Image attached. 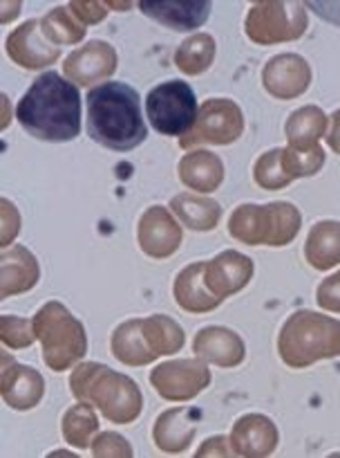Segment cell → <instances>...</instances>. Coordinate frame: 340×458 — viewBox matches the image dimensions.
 I'll return each instance as SVG.
<instances>
[{"mask_svg": "<svg viewBox=\"0 0 340 458\" xmlns=\"http://www.w3.org/2000/svg\"><path fill=\"white\" fill-rule=\"evenodd\" d=\"M16 120L41 142H72L81 133V95L72 81L47 70L16 106Z\"/></svg>", "mask_w": 340, "mask_h": 458, "instance_id": "1", "label": "cell"}, {"mask_svg": "<svg viewBox=\"0 0 340 458\" xmlns=\"http://www.w3.org/2000/svg\"><path fill=\"white\" fill-rule=\"evenodd\" d=\"M86 104V131L99 147L126 153L141 147L148 138V129L141 117L139 92L128 83H101L87 92Z\"/></svg>", "mask_w": 340, "mask_h": 458, "instance_id": "2", "label": "cell"}, {"mask_svg": "<svg viewBox=\"0 0 340 458\" xmlns=\"http://www.w3.org/2000/svg\"><path fill=\"white\" fill-rule=\"evenodd\" d=\"M70 389L79 403L101 409L104 418L114 425H130L144 407L139 385L128 376L112 371L105 364L83 362L70 377Z\"/></svg>", "mask_w": 340, "mask_h": 458, "instance_id": "3", "label": "cell"}, {"mask_svg": "<svg viewBox=\"0 0 340 458\" xmlns=\"http://www.w3.org/2000/svg\"><path fill=\"white\" fill-rule=\"evenodd\" d=\"M278 353L291 369L340 358V321L313 310L294 312L280 330Z\"/></svg>", "mask_w": 340, "mask_h": 458, "instance_id": "4", "label": "cell"}, {"mask_svg": "<svg viewBox=\"0 0 340 458\" xmlns=\"http://www.w3.org/2000/svg\"><path fill=\"white\" fill-rule=\"evenodd\" d=\"M303 216L291 202L240 205L228 218V232L245 245L285 248L298 236Z\"/></svg>", "mask_w": 340, "mask_h": 458, "instance_id": "5", "label": "cell"}, {"mask_svg": "<svg viewBox=\"0 0 340 458\" xmlns=\"http://www.w3.org/2000/svg\"><path fill=\"white\" fill-rule=\"evenodd\" d=\"M37 339L43 344V362L52 371H65L86 355L87 337L81 321L59 301H47L34 315Z\"/></svg>", "mask_w": 340, "mask_h": 458, "instance_id": "6", "label": "cell"}, {"mask_svg": "<svg viewBox=\"0 0 340 458\" xmlns=\"http://www.w3.org/2000/svg\"><path fill=\"white\" fill-rule=\"evenodd\" d=\"M197 97L182 79L163 81L148 92L145 114L157 133L168 138H184L195 126Z\"/></svg>", "mask_w": 340, "mask_h": 458, "instance_id": "7", "label": "cell"}, {"mask_svg": "<svg viewBox=\"0 0 340 458\" xmlns=\"http://www.w3.org/2000/svg\"><path fill=\"white\" fill-rule=\"evenodd\" d=\"M309 28L307 5L294 0H264L253 3L246 16V37L258 46L295 41Z\"/></svg>", "mask_w": 340, "mask_h": 458, "instance_id": "8", "label": "cell"}, {"mask_svg": "<svg viewBox=\"0 0 340 458\" xmlns=\"http://www.w3.org/2000/svg\"><path fill=\"white\" fill-rule=\"evenodd\" d=\"M245 133V113L233 99L213 97L202 104L197 113L195 126L179 140L182 148L197 147V144H215L227 147Z\"/></svg>", "mask_w": 340, "mask_h": 458, "instance_id": "9", "label": "cell"}, {"mask_svg": "<svg viewBox=\"0 0 340 458\" xmlns=\"http://www.w3.org/2000/svg\"><path fill=\"white\" fill-rule=\"evenodd\" d=\"M150 385L163 400L184 403L200 395L211 385V371L204 360H170L150 373Z\"/></svg>", "mask_w": 340, "mask_h": 458, "instance_id": "10", "label": "cell"}, {"mask_svg": "<svg viewBox=\"0 0 340 458\" xmlns=\"http://www.w3.org/2000/svg\"><path fill=\"white\" fill-rule=\"evenodd\" d=\"M137 241L150 259H168L182 245V227L166 207H148L137 225Z\"/></svg>", "mask_w": 340, "mask_h": 458, "instance_id": "11", "label": "cell"}, {"mask_svg": "<svg viewBox=\"0 0 340 458\" xmlns=\"http://www.w3.org/2000/svg\"><path fill=\"white\" fill-rule=\"evenodd\" d=\"M119 56L110 43L90 41L65 59V79L74 86H101L117 70Z\"/></svg>", "mask_w": 340, "mask_h": 458, "instance_id": "12", "label": "cell"}, {"mask_svg": "<svg viewBox=\"0 0 340 458\" xmlns=\"http://www.w3.org/2000/svg\"><path fill=\"white\" fill-rule=\"evenodd\" d=\"M7 55L14 64H19L25 70H43L50 68L59 59V47L47 41L43 34L41 19L28 21L19 30L10 34L7 38Z\"/></svg>", "mask_w": 340, "mask_h": 458, "instance_id": "13", "label": "cell"}, {"mask_svg": "<svg viewBox=\"0 0 340 458\" xmlns=\"http://www.w3.org/2000/svg\"><path fill=\"white\" fill-rule=\"evenodd\" d=\"M311 83V68L300 55H278L264 65L262 86L276 99H295Z\"/></svg>", "mask_w": 340, "mask_h": 458, "instance_id": "14", "label": "cell"}, {"mask_svg": "<svg viewBox=\"0 0 340 458\" xmlns=\"http://www.w3.org/2000/svg\"><path fill=\"white\" fill-rule=\"evenodd\" d=\"M0 394L3 400L16 411H29L37 407L46 394V382L37 369L23 364H10V358L3 353V376H0Z\"/></svg>", "mask_w": 340, "mask_h": 458, "instance_id": "15", "label": "cell"}, {"mask_svg": "<svg viewBox=\"0 0 340 458\" xmlns=\"http://www.w3.org/2000/svg\"><path fill=\"white\" fill-rule=\"evenodd\" d=\"M228 440H231L236 456L262 458L271 456L276 452L278 443H280V434H278V427L273 425L271 418L249 413V416L237 418Z\"/></svg>", "mask_w": 340, "mask_h": 458, "instance_id": "16", "label": "cell"}, {"mask_svg": "<svg viewBox=\"0 0 340 458\" xmlns=\"http://www.w3.org/2000/svg\"><path fill=\"white\" fill-rule=\"evenodd\" d=\"M251 279H253V261L236 250H227L206 263L204 281L220 301L245 290Z\"/></svg>", "mask_w": 340, "mask_h": 458, "instance_id": "17", "label": "cell"}, {"mask_svg": "<svg viewBox=\"0 0 340 458\" xmlns=\"http://www.w3.org/2000/svg\"><path fill=\"white\" fill-rule=\"evenodd\" d=\"M202 411L197 407L168 409L157 418L153 427V438L162 452L179 454L193 443L200 427Z\"/></svg>", "mask_w": 340, "mask_h": 458, "instance_id": "18", "label": "cell"}, {"mask_svg": "<svg viewBox=\"0 0 340 458\" xmlns=\"http://www.w3.org/2000/svg\"><path fill=\"white\" fill-rule=\"evenodd\" d=\"M193 351L204 362L218 364L222 369L240 367L246 358V346L242 337L224 326H209L195 335Z\"/></svg>", "mask_w": 340, "mask_h": 458, "instance_id": "19", "label": "cell"}, {"mask_svg": "<svg viewBox=\"0 0 340 458\" xmlns=\"http://www.w3.org/2000/svg\"><path fill=\"white\" fill-rule=\"evenodd\" d=\"M139 10L148 19L175 32H193L202 28L211 16L206 0H168V3H139Z\"/></svg>", "mask_w": 340, "mask_h": 458, "instance_id": "20", "label": "cell"}, {"mask_svg": "<svg viewBox=\"0 0 340 458\" xmlns=\"http://www.w3.org/2000/svg\"><path fill=\"white\" fill-rule=\"evenodd\" d=\"M38 276H41L38 261L28 248L14 245L12 250L3 252V259H0V294L3 299L32 290Z\"/></svg>", "mask_w": 340, "mask_h": 458, "instance_id": "21", "label": "cell"}, {"mask_svg": "<svg viewBox=\"0 0 340 458\" xmlns=\"http://www.w3.org/2000/svg\"><path fill=\"white\" fill-rule=\"evenodd\" d=\"M204 270L206 263H193V266L184 267L178 275V279H175V301L187 312H197L200 315V312L215 310L222 303L206 285Z\"/></svg>", "mask_w": 340, "mask_h": 458, "instance_id": "22", "label": "cell"}, {"mask_svg": "<svg viewBox=\"0 0 340 458\" xmlns=\"http://www.w3.org/2000/svg\"><path fill=\"white\" fill-rule=\"evenodd\" d=\"M179 180L191 191L213 193L224 180V165L211 151H193L179 160Z\"/></svg>", "mask_w": 340, "mask_h": 458, "instance_id": "23", "label": "cell"}, {"mask_svg": "<svg viewBox=\"0 0 340 458\" xmlns=\"http://www.w3.org/2000/svg\"><path fill=\"white\" fill-rule=\"evenodd\" d=\"M110 346H112L114 358L128 367H145L157 360L144 335V319H128L117 326Z\"/></svg>", "mask_w": 340, "mask_h": 458, "instance_id": "24", "label": "cell"}, {"mask_svg": "<svg viewBox=\"0 0 340 458\" xmlns=\"http://www.w3.org/2000/svg\"><path fill=\"white\" fill-rule=\"evenodd\" d=\"M304 259L316 270L340 266V223L320 220L313 225L304 243Z\"/></svg>", "mask_w": 340, "mask_h": 458, "instance_id": "25", "label": "cell"}, {"mask_svg": "<svg viewBox=\"0 0 340 458\" xmlns=\"http://www.w3.org/2000/svg\"><path fill=\"white\" fill-rule=\"evenodd\" d=\"M170 211L193 232H211L222 218V207L213 198H202L195 193H179L170 200Z\"/></svg>", "mask_w": 340, "mask_h": 458, "instance_id": "26", "label": "cell"}, {"mask_svg": "<svg viewBox=\"0 0 340 458\" xmlns=\"http://www.w3.org/2000/svg\"><path fill=\"white\" fill-rule=\"evenodd\" d=\"M327 114L316 106H304V108L295 110L289 114V120L285 124L286 140L289 147L295 148H311L316 147L318 140L325 135L327 131Z\"/></svg>", "mask_w": 340, "mask_h": 458, "instance_id": "27", "label": "cell"}, {"mask_svg": "<svg viewBox=\"0 0 340 458\" xmlns=\"http://www.w3.org/2000/svg\"><path fill=\"white\" fill-rule=\"evenodd\" d=\"M144 335L157 358L179 353L184 346V328L166 315H153L144 319Z\"/></svg>", "mask_w": 340, "mask_h": 458, "instance_id": "28", "label": "cell"}, {"mask_svg": "<svg viewBox=\"0 0 340 458\" xmlns=\"http://www.w3.org/2000/svg\"><path fill=\"white\" fill-rule=\"evenodd\" d=\"M215 50H218V46H215V38L211 34H193L175 52V65L184 74L195 77V74L206 72L213 65Z\"/></svg>", "mask_w": 340, "mask_h": 458, "instance_id": "29", "label": "cell"}, {"mask_svg": "<svg viewBox=\"0 0 340 458\" xmlns=\"http://www.w3.org/2000/svg\"><path fill=\"white\" fill-rule=\"evenodd\" d=\"M43 34L47 41L54 46H74V43L83 41L86 37V25L74 16V12L68 7H56L50 14L41 19Z\"/></svg>", "mask_w": 340, "mask_h": 458, "instance_id": "30", "label": "cell"}, {"mask_svg": "<svg viewBox=\"0 0 340 458\" xmlns=\"http://www.w3.org/2000/svg\"><path fill=\"white\" fill-rule=\"evenodd\" d=\"M99 429V420L92 404L79 403L63 416V438L72 447H92V436Z\"/></svg>", "mask_w": 340, "mask_h": 458, "instance_id": "31", "label": "cell"}, {"mask_svg": "<svg viewBox=\"0 0 340 458\" xmlns=\"http://www.w3.org/2000/svg\"><path fill=\"white\" fill-rule=\"evenodd\" d=\"M253 180L258 187L267 189V191H278L294 182V178L282 166V148H271L258 157L253 166Z\"/></svg>", "mask_w": 340, "mask_h": 458, "instance_id": "32", "label": "cell"}, {"mask_svg": "<svg viewBox=\"0 0 340 458\" xmlns=\"http://www.w3.org/2000/svg\"><path fill=\"white\" fill-rule=\"evenodd\" d=\"M322 165H325V151L318 144L311 148H282V166L294 180L316 175L322 169Z\"/></svg>", "mask_w": 340, "mask_h": 458, "instance_id": "33", "label": "cell"}, {"mask_svg": "<svg viewBox=\"0 0 340 458\" xmlns=\"http://www.w3.org/2000/svg\"><path fill=\"white\" fill-rule=\"evenodd\" d=\"M0 337L10 349H28L37 339L34 321L25 319V317L3 315V319H0Z\"/></svg>", "mask_w": 340, "mask_h": 458, "instance_id": "34", "label": "cell"}, {"mask_svg": "<svg viewBox=\"0 0 340 458\" xmlns=\"http://www.w3.org/2000/svg\"><path fill=\"white\" fill-rule=\"evenodd\" d=\"M92 454H95L96 458L101 456L130 458L132 447L123 436L112 434V431H104V434H99L95 440H92Z\"/></svg>", "mask_w": 340, "mask_h": 458, "instance_id": "35", "label": "cell"}, {"mask_svg": "<svg viewBox=\"0 0 340 458\" xmlns=\"http://www.w3.org/2000/svg\"><path fill=\"white\" fill-rule=\"evenodd\" d=\"M70 10L83 25H96L108 16L110 7L108 3H99V0H83V3L74 0V3H70Z\"/></svg>", "mask_w": 340, "mask_h": 458, "instance_id": "36", "label": "cell"}, {"mask_svg": "<svg viewBox=\"0 0 340 458\" xmlns=\"http://www.w3.org/2000/svg\"><path fill=\"white\" fill-rule=\"evenodd\" d=\"M318 306L329 312H340V270L318 285Z\"/></svg>", "mask_w": 340, "mask_h": 458, "instance_id": "37", "label": "cell"}, {"mask_svg": "<svg viewBox=\"0 0 340 458\" xmlns=\"http://www.w3.org/2000/svg\"><path fill=\"white\" fill-rule=\"evenodd\" d=\"M195 456H236V454H233L231 440H227L224 436H215V438H209L200 449H197Z\"/></svg>", "mask_w": 340, "mask_h": 458, "instance_id": "38", "label": "cell"}, {"mask_svg": "<svg viewBox=\"0 0 340 458\" xmlns=\"http://www.w3.org/2000/svg\"><path fill=\"white\" fill-rule=\"evenodd\" d=\"M311 12H316L322 21L340 28V3H307Z\"/></svg>", "mask_w": 340, "mask_h": 458, "instance_id": "39", "label": "cell"}, {"mask_svg": "<svg viewBox=\"0 0 340 458\" xmlns=\"http://www.w3.org/2000/svg\"><path fill=\"white\" fill-rule=\"evenodd\" d=\"M329 124L331 129L329 133H327V144H329V148L336 156H340V110H336V113L331 114Z\"/></svg>", "mask_w": 340, "mask_h": 458, "instance_id": "40", "label": "cell"}]
</instances>
